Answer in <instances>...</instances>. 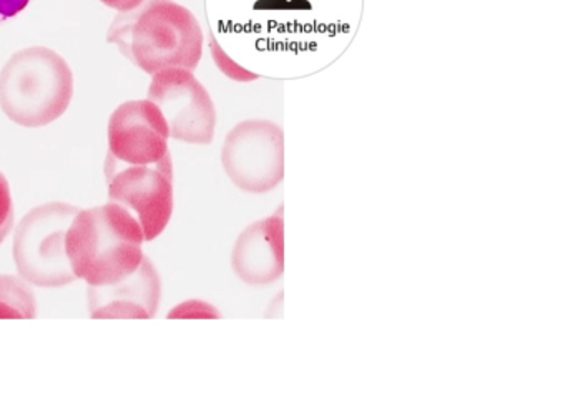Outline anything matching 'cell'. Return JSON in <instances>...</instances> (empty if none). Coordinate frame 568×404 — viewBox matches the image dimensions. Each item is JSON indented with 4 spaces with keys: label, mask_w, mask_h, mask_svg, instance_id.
I'll return each mask as SVG.
<instances>
[{
    "label": "cell",
    "mask_w": 568,
    "mask_h": 404,
    "mask_svg": "<svg viewBox=\"0 0 568 404\" xmlns=\"http://www.w3.org/2000/svg\"><path fill=\"white\" fill-rule=\"evenodd\" d=\"M106 42L142 72L155 75L170 67L195 70L203 57L202 26L189 7L175 0H145L136 9L119 12Z\"/></svg>",
    "instance_id": "6da1fadb"
},
{
    "label": "cell",
    "mask_w": 568,
    "mask_h": 404,
    "mask_svg": "<svg viewBox=\"0 0 568 404\" xmlns=\"http://www.w3.org/2000/svg\"><path fill=\"white\" fill-rule=\"evenodd\" d=\"M145 242L139 220L125 206L109 202L77 213L65 246L77 280L89 286H109L140 269Z\"/></svg>",
    "instance_id": "7a4b0ae2"
},
{
    "label": "cell",
    "mask_w": 568,
    "mask_h": 404,
    "mask_svg": "<svg viewBox=\"0 0 568 404\" xmlns=\"http://www.w3.org/2000/svg\"><path fill=\"white\" fill-rule=\"evenodd\" d=\"M69 62L49 47H27L13 53L0 72V109L26 129H40L59 120L73 99Z\"/></svg>",
    "instance_id": "3957f363"
},
{
    "label": "cell",
    "mask_w": 568,
    "mask_h": 404,
    "mask_svg": "<svg viewBox=\"0 0 568 404\" xmlns=\"http://www.w3.org/2000/svg\"><path fill=\"white\" fill-rule=\"evenodd\" d=\"M79 206L49 202L30 210L16 230L13 262L30 285L60 289L72 285L77 276L67 255L65 239Z\"/></svg>",
    "instance_id": "277c9868"
},
{
    "label": "cell",
    "mask_w": 568,
    "mask_h": 404,
    "mask_svg": "<svg viewBox=\"0 0 568 404\" xmlns=\"http://www.w3.org/2000/svg\"><path fill=\"white\" fill-rule=\"evenodd\" d=\"M284 132L272 120H243L226 133L222 165L242 192L262 195L284 180Z\"/></svg>",
    "instance_id": "5b68a950"
},
{
    "label": "cell",
    "mask_w": 568,
    "mask_h": 404,
    "mask_svg": "<svg viewBox=\"0 0 568 404\" xmlns=\"http://www.w3.org/2000/svg\"><path fill=\"white\" fill-rule=\"evenodd\" d=\"M105 176L110 202L125 206L139 220L146 242L159 239L175 206L172 155L155 165H122L106 159Z\"/></svg>",
    "instance_id": "8992f818"
},
{
    "label": "cell",
    "mask_w": 568,
    "mask_h": 404,
    "mask_svg": "<svg viewBox=\"0 0 568 404\" xmlns=\"http://www.w3.org/2000/svg\"><path fill=\"white\" fill-rule=\"evenodd\" d=\"M146 99L152 100L170 127V139L210 145L215 139L216 107L193 70L170 67L152 75Z\"/></svg>",
    "instance_id": "52a82bcc"
},
{
    "label": "cell",
    "mask_w": 568,
    "mask_h": 404,
    "mask_svg": "<svg viewBox=\"0 0 568 404\" xmlns=\"http://www.w3.org/2000/svg\"><path fill=\"white\" fill-rule=\"evenodd\" d=\"M170 127L152 100H129L109 120L106 159L122 165H155L169 155Z\"/></svg>",
    "instance_id": "ba28073f"
},
{
    "label": "cell",
    "mask_w": 568,
    "mask_h": 404,
    "mask_svg": "<svg viewBox=\"0 0 568 404\" xmlns=\"http://www.w3.org/2000/svg\"><path fill=\"white\" fill-rule=\"evenodd\" d=\"M284 206L253 222L240 233L232 250V269L246 285L266 286L284 273Z\"/></svg>",
    "instance_id": "9c48e42d"
},
{
    "label": "cell",
    "mask_w": 568,
    "mask_h": 404,
    "mask_svg": "<svg viewBox=\"0 0 568 404\" xmlns=\"http://www.w3.org/2000/svg\"><path fill=\"white\" fill-rule=\"evenodd\" d=\"M162 282L149 259L122 282L89 286V313L95 320H150L159 312Z\"/></svg>",
    "instance_id": "30bf717a"
},
{
    "label": "cell",
    "mask_w": 568,
    "mask_h": 404,
    "mask_svg": "<svg viewBox=\"0 0 568 404\" xmlns=\"http://www.w3.org/2000/svg\"><path fill=\"white\" fill-rule=\"evenodd\" d=\"M37 302L22 276L0 275V319L33 320Z\"/></svg>",
    "instance_id": "8fae6325"
},
{
    "label": "cell",
    "mask_w": 568,
    "mask_h": 404,
    "mask_svg": "<svg viewBox=\"0 0 568 404\" xmlns=\"http://www.w3.org/2000/svg\"><path fill=\"white\" fill-rule=\"evenodd\" d=\"M210 53H212L213 60H215L216 67L225 73L229 79L235 80V82H253L258 79L256 73L250 72V70L240 67L225 50L222 49L219 42L210 36Z\"/></svg>",
    "instance_id": "7c38bea8"
},
{
    "label": "cell",
    "mask_w": 568,
    "mask_h": 404,
    "mask_svg": "<svg viewBox=\"0 0 568 404\" xmlns=\"http://www.w3.org/2000/svg\"><path fill=\"white\" fill-rule=\"evenodd\" d=\"M222 313L205 300H186L173 306L169 320H220Z\"/></svg>",
    "instance_id": "4fadbf2b"
},
{
    "label": "cell",
    "mask_w": 568,
    "mask_h": 404,
    "mask_svg": "<svg viewBox=\"0 0 568 404\" xmlns=\"http://www.w3.org/2000/svg\"><path fill=\"white\" fill-rule=\"evenodd\" d=\"M13 226V200L9 180L0 172V245Z\"/></svg>",
    "instance_id": "5bb4252c"
},
{
    "label": "cell",
    "mask_w": 568,
    "mask_h": 404,
    "mask_svg": "<svg viewBox=\"0 0 568 404\" xmlns=\"http://www.w3.org/2000/svg\"><path fill=\"white\" fill-rule=\"evenodd\" d=\"M29 3L30 0H0V26L19 16Z\"/></svg>",
    "instance_id": "9a60e30c"
},
{
    "label": "cell",
    "mask_w": 568,
    "mask_h": 404,
    "mask_svg": "<svg viewBox=\"0 0 568 404\" xmlns=\"http://www.w3.org/2000/svg\"><path fill=\"white\" fill-rule=\"evenodd\" d=\"M100 2L105 3L106 7L116 10V12H129V10L136 9L145 0H100Z\"/></svg>",
    "instance_id": "2e32d148"
}]
</instances>
